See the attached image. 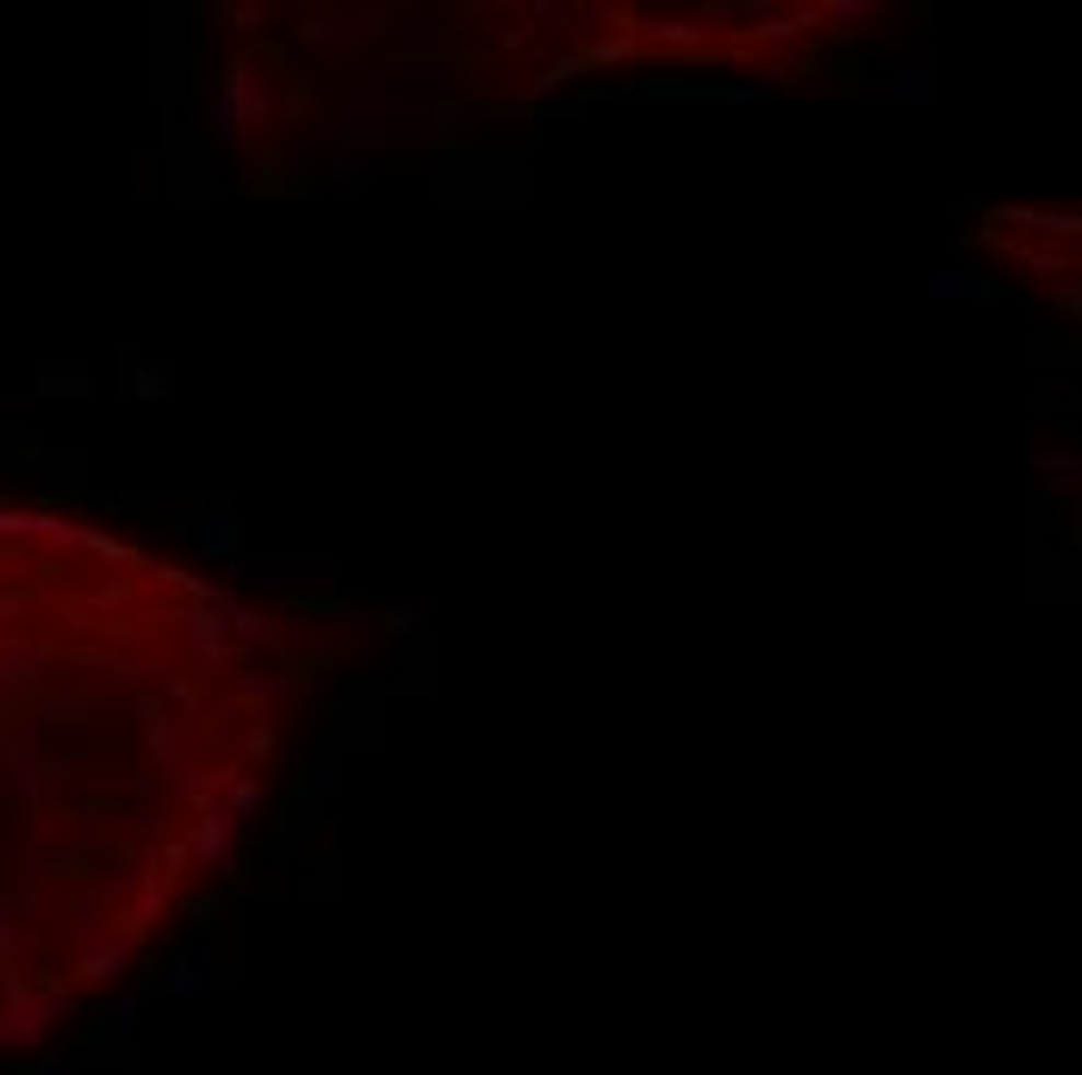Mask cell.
<instances>
[{"label": "cell", "mask_w": 1082, "mask_h": 1075, "mask_svg": "<svg viewBox=\"0 0 1082 1075\" xmlns=\"http://www.w3.org/2000/svg\"><path fill=\"white\" fill-rule=\"evenodd\" d=\"M262 118H268V94H262L255 57L243 50V57H231V69H225V81H218V94L199 106V131H212L218 150H231L237 137L250 131V125H262Z\"/></svg>", "instance_id": "6da1fadb"}, {"label": "cell", "mask_w": 1082, "mask_h": 1075, "mask_svg": "<svg viewBox=\"0 0 1082 1075\" xmlns=\"http://www.w3.org/2000/svg\"><path fill=\"white\" fill-rule=\"evenodd\" d=\"M181 840H187V852H194V870H218L225 883L243 877V858H237V821L225 814V808L194 814V821L181 827Z\"/></svg>", "instance_id": "7a4b0ae2"}, {"label": "cell", "mask_w": 1082, "mask_h": 1075, "mask_svg": "<svg viewBox=\"0 0 1082 1075\" xmlns=\"http://www.w3.org/2000/svg\"><path fill=\"white\" fill-rule=\"evenodd\" d=\"M821 32V13L815 7H796V13H753V25H740L735 38H722L728 50H766V44H796Z\"/></svg>", "instance_id": "3957f363"}, {"label": "cell", "mask_w": 1082, "mask_h": 1075, "mask_svg": "<svg viewBox=\"0 0 1082 1075\" xmlns=\"http://www.w3.org/2000/svg\"><path fill=\"white\" fill-rule=\"evenodd\" d=\"M218 989V970H212V945H187L162 963V995L169 1001H206Z\"/></svg>", "instance_id": "277c9868"}, {"label": "cell", "mask_w": 1082, "mask_h": 1075, "mask_svg": "<svg viewBox=\"0 0 1082 1075\" xmlns=\"http://www.w3.org/2000/svg\"><path fill=\"white\" fill-rule=\"evenodd\" d=\"M237 585L250 597H330L336 591V573H299V566H274V573H262V566H237Z\"/></svg>", "instance_id": "5b68a950"}, {"label": "cell", "mask_w": 1082, "mask_h": 1075, "mask_svg": "<svg viewBox=\"0 0 1082 1075\" xmlns=\"http://www.w3.org/2000/svg\"><path fill=\"white\" fill-rule=\"evenodd\" d=\"M983 224H1026V231L1051 236L1058 250H1070V243L1082 236V218H1077V211H1045V206H989V211H983Z\"/></svg>", "instance_id": "8992f818"}, {"label": "cell", "mask_w": 1082, "mask_h": 1075, "mask_svg": "<svg viewBox=\"0 0 1082 1075\" xmlns=\"http://www.w3.org/2000/svg\"><path fill=\"white\" fill-rule=\"evenodd\" d=\"M921 287H928V305H995V280L970 268H933Z\"/></svg>", "instance_id": "52a82bcc"}, {"label": "cell", "mask_w": 1082, "mask_h": 1075, "mask_svg": "<svg viewBox=\"0 0 1082 1075\" xmlns=\"http://www.w3.org/2000/svg\"><path fill=\"white\" fill-rule=\"evenodd\" d=\"M237 771H243L237 759H218V765H199V771L187 765L181 777H174V789H181V802L194 808V814H206V808L225 802V789L237 784Z\"/></svg>", "instance_id": "ba28073f"}, {"label": "cell", "mask_w": 1082, "mask_h": 1075, "mask_svg": "<svg viewBox=\"0 0 1082 1075\" xmlns=\"http://www.w3.org/2000/svg\"><path fill=\"white\" fill-rule=\"evenodd\" d=\"M231 615L237 603H174V610H162V622H174L199 647V640H231Z\"/></svg>", "instance_id": "9c48e42d"}, {"label": "cell", "mask_w": 1082, "mask_h": 1075, "mask_svg": "<svg viewBox=\"0 0 1082 1075\" xmlns=\"http://www.w3.org/2000/svg\"><path fill=\"white\" fill-rule=\"evenodd\" d=\"M940 94V76H933V50L928 44H914L909 57L896 62V81L884 88V100H909V106H928Z\"/></svg>", "instance_id": "30bf717a"}, {"label": "cell", "mask_w": 1082, "mask_h": 1075, "mask_svg": "<svg viewBox=\"0 0 1082 1075\" xmlns=\"http://www.w3.org/2000/svg\"><path fill=\"white\" fill-rule=\"evenodd\" d=\"M983 243L1008 250L1014 262H1021V268H1033V274H1051V280H1070V274H1077L1070 250H1058V243H1021V236H1002V231H983Z\"/></svg>", "instance_id": "8fae6325"}, {"label": "cell", "mask_w": 1082, "mask_h": 1075, "mask_svg": "<svg viewBox=\"0 0 1082 1075\" xmlns=\"http://www.w3.org/2000/svg\"><path fill=\"white\" fill-rule=\"evenodd\" d=\"M380 733H387V703H380L373 691L368 696H348L343 709H336V740H343V747H361V740L373 747Z\"/></svg>", "instance_id": "7c38bea8"}, {"label": "cell", "mask_w": 1082, "mask_h": 1075, "mask_svg": "<svg viewBox=\"0 0 1082 1075\" xmlns=\"http://www.w3.org/2000/svg\"><path fill=\"white\" fill-rule=\"evenodd\" d=\"M231 640L243 654H250V647H280V654H292L287 622H274L268 610H243V603H237V615H231Z\"/></svg>", "instance_id": "4fadbf2b"}, {"label": "cell", "mask_w": 1082, "mask_h": 1075, "mask_svg": "<svg viewBox=\"0 0 1082 1075\" xmlns=\"http://www.w3.org/2000/svg\"><path fill=\"white\" fill-rule=\"evenodd\" d=\"M815 13H821V25H828L833 38H859L877 20V0H821Z\"/></svg>", "instance_id": "5bb4252c"}, {"label": "cell", "mask_w": 1082, "mask_h": 1075, "mask_svg": "<svg viewBox=\"0 0 1082 1075\" xmlns=\"http://www.w3.org/2000/svg\"><path fill=\"white\" fill-rule=\"evenodd\" d=\"M218 808L243 827V821H255V814H268V789H262V777H255V771H237V784L225 789V802H218Z\"/></svg>", "instance_id": "9a60e30c"}, {"label": "cell", "mask_w": 1082, "mask_h": 1075, "mask_svg": "<svg viewBox=\"0 0 1082 1075\" xmlns=\"http://www.w3.org/2000/svg\"><path fill=\"white\" fill-rule=\"evenodd\" d=\"M199 547H206V559H225V566H237V541H243V522H237V510H218L206 529H194Z\"/></svg>", "instance_id": "2e32d148"}, {"label": "cell", "mask_w": 1082, "mask_h": 1075, "mask_svg": "<svg viewBox=\"0 0 1082 1075\" xmlns=\"http://www.w3.org/2000/svg\"><path fill=\"white\" fill-rule=\"evenodd\" d=\"M579 76H585V62H579V57L548 62V69H536V81H529V100H536V106H548V100H561Z\"/></svg>", "instance_id": "e0dca14e"}, {"label": "cell", "mask_w": 1082, "mask_h": 1075, "mask_svg": "<svg viewBox=\"0 0 1082 1075\" xmlns=\"http://www.w3.org/2000/svg\"><path fill=\"white\" fill-rule=\"evenodd\" d=\"M579 62H585V69H622V62H641V50L629 38H617V32H610V38H598L591 50H579Z\"/></svg>", "instance_id": "ac0fdd59"}, {"label": "cell", "mask_w": 1082, "mask_h": 1075, "mask_svg": "<svg viewBox=\"0 0 1082 1075\" xmlns=\"http://www.w3.org/2000/svg\"><path fill=\"white\" fill-rule=\"evenodd\" d=\"M131 1019H137V995L131 989H118V995H106L94 1007V1026L100 1032H131Z\"/></svg>", "instance_id": "d6986e66"}, {"label": "cell", "mask_w": 1082, "mask_h": 1075, "mask_svg": "<svg viewBox=\"0 0 1082 1075\" xmlns=\"http://www.w3.org/2000/svg\"><path fill=\"white\" fill-rule=\"evenodd\" d=\"M336 777H343V765H336V759H318V765L299 777V796H306V802H330V796H336Z\"/></svg>", "instance_id": "ffe728a7"}, {"label": "cell", "mask_w": 1082, "mask_h": 1075, "mask_svg": "<svg viewBox=\"0 0 1082 1075\" xmlns=\"http://www.w3.org/2000/svg\"><path fill=\"white\" fill-rule=\"evenodd\" d=\"M280 691H292V672H237V696H280Z\"/></svg>", "instance_id": "44dd1931"}, {"label": "cell", "mask_w": 1082, "mask_h": 1075, "mask_svg": "<svg viewBox=\"0 0 1082 1075\" xmlns=\"http://www.w3.org/2000/svg\"><path fill=\"white\" fill-rule=\"evenodd\" d=\"M292 654L306 659V666H336V634H330V628H311L306 640H292Z\"/></svg>", "instance_id": "7402d4cb"}, {"label": "cell", "mask_w": 1082, "mask_h": 1075, "mask_svg": "<svg viewBox=\"0 0 1082 1075\" xmlns=\"http://www.w3.org/2000/svg\"><path fill=\"white\" fill-rule=\"evenodd\" d=\"M330 174H336V181H330L336 193H355L373 174V162H368V155H336V169H330Z\"/></svg>", "instance_id": "603a6c76"}, {"label": "cell", "mask_w": 1082, "mask_h": 1075, "mask_svg": "<svg viewBox=\"0 0 1082 1075\" xmlns=\"http://www.w3.org/2000/svg\"><path fill=\"white\" fill-rule=\"evenodd\" d=\"M1051 311H1058L1063 324H1077V317H1082V287H1077V274H1070V280H1051Z\"/></svg>", "instance_id": "cb8c5ba5"}, {"label": "cell", "mask_w": 1082, "mask_h": 1075, "mask_svg": "<svg viewBox=\"0 0 1082 1075\" xmlns=\"http://www.w3.org/2000/svg\"><path fill=\"white\" fill-rule=\"evenodd\" d=\"M274 752H280V740H274V728H268V721H255V728L243 733V759H255V765H268Z\"/></svg>", "instance_id": "d4e9b609"}, {"label": "cell", "mask_w": 1082, "mask_h": 1075, "mask_svg": "<svg viewBox=\"0 0 1082 1075\" xmlns=\"http://www.w3.org/2000/svg\"><path fill=\"white\" fill-rule=\"evenodd\" d=\"M292 32H299V44H330V7H306Z\"/></svg>", "instance_id": "484cf974"}, {"label": "cell", "mask_w": 1082, "mask_h": 1075, "mask_svg": "<svg viewBox=\"0 0 1082 1075\" xmlns=\"http://www.w3.org/2000/svg\"><path fill=\"white\" fill-rule=\"evenodd\" d=\"M387 25H392V13L380 0H373V7H355V32H361V38H387Z\"/></svg>", "instance_id": "4316f807"}, {"label": "cell", "mask_w": 1082, "mask_h": 1075, "mask_svg": "<svg viewBox=\"0 0 1082 1075\" xmlns=\"http://www.w3.org/2000/svg\"><path fill=\"white\" fill-rule=\"evenodd\" d=\"M380 628L399 634V640H417V634H424V615H417V610H387V615H380Z\"/></svg>", "instance_id": "83f0119b"}, {"label": "cell", "mask_w": 1082, "mask_h": 1075, "mask_svg": "<svg viewBox=\"0 0 1082 1075\" xmlns=\"http://www.w3.org/2000/svg\"><path fill=\"white\" fill-rule=\"evenodd\" d=\"M131 392L137 398H169V373H162V367H137Z\"/></svg>", "instance_id": "f1b7e54d"}, {"label": "cell", "mask_w": 1082, "mask_h": 1075, "mask_svg": "<svg viewBox=\"0 0 1082 1075\" xmlns=\"http://www.w3.org/2000/svg\"><path fill=\"white\" fill-rule=\"evenodd\" d=\"M529 20H541V25H573V7H566V0H536V7H529Z\"/></svg>", "instance_id": "f546056e"}, {"label": "cell", "mask_w": 1082, "mask_h": 1075, "mask_svg": "<svg viewBox=\"0 0 1082 1075\" xmlns=\"http://www.w3.org/2000/svg\"><path fill=\"white\" fill-rule=\"evenodd\" d=\"M1033 466H1039V473H1077V454H1070V448H1063V454H1058V448H1039V454H1033Z\"/></svg>", "instance_id": "4dcf8cb0"}, {"label": "cell", "mask_w": 1082, "mask_h": 1075, "mask_svg": "<svg viewBox=\"0 0 1082 1075\" xmlns=\"http://www.w3.org/2000/svg\"><path fill=\"white\" fill-rule=\"evenodd\" d=\"M579 113H585V100H548V106H536V118H561V125H573Z\"/></svg>", "instance_id": "1f68e13d"}, {"label": "cell", "mask_w": 1082, "mask_h": 1075, "mask_svg": "<svg viewBox=\"0 0 1082 1075\" xmlns=\"http://www.w3.org/2000/svg\"><path fill=\"white\" fill-rule=\"evenodd\" d=\"M212 20H225V25H255V13H243V7H231V0H212Z\"/></svg>", "instance_id": "d6a6232c"}]
</instances>
